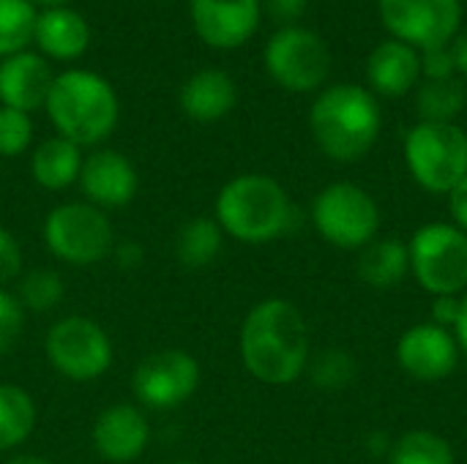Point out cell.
Returning <instances> with one entry per match:
<instances>
[{
	"mask_svg": "<svg viewBox=\"0 0 467 464\" xmlns=\"http://www.w3.org/2000/svg\"><path fill=\"white\" fill-rule=\"evenodd\" d=\"M238 350L246 372L265 386L296 383L312 358L309 325L287 298H265L249 309L241 325Z\"/></svg>",
	"mask_w": 467,
	"mask_h": 464,
	"instance_id": "6da1fadb",
	"label": "cell"
},
{
	"mask_svg": "<svg viewBox=\"0 0 467 464\" xmlns=\"http://www.w3.org/2000/svg\"><path fill=\"white\" fill-rule=\"evenodd\" d=\"M309 129L328 159L342 164L358 161L375 148L383 129L378 96L350 82L331 85L315 98L309 109Z\"/></svg>",
	"mask_w": 467,
	"mask_h": 464,
	"instance_id": "7a4b0ae2",
	"label": "cell"
},
{
	"mask_svg": "<svg viewBox=\"0 0 467 464\" xmlns=\"http://www.w3.org/2000/svg\"><path fill=\"white\" fill-rule=\"evenodd\" d=\"M47 115L57 131V137L79 145L99 148L118 126L120 101L109 79L88 68H66L55 74Z\"/></svg>",
	"mask_w": 467,
	"mask_h": 464,
	"instance_id": "3957f363",
	"label": "cell"
},
{
	"mask_svg": "<svg viewBox=\"0 0 467 464\" xmlns=\"http://www.w3.org/2000/svg\"><path fill=\"white\" fill-rule=\"evenodd\" d=\"M293 202L285 186L263 172H244L227 180L216 197L213 219L224 235L241 243H271L293 227Z\"/></svg>",
	"mask_w": 467,
	"mask_h": 464,
	"instance_id": "277c9868",
	"label": "cell"
},
{
	"mask_svg": "<svg viewBox=\"0 0 467 464\" xmlns=\"http://www.w3.org/2000/svg\"><path fill=\"white\" fill-rule=\"evenodd\" d=\"M41 235L49 254L74 268L104 263L118 243L107 211L90 202L55 205L44 219Z\"/></svg>",
	"mask_w": 467,
	"mask_h": 464,
	"instance_id": "5b68a950",
	"label": "cell"
},
{
	"mask_svg": "<svg viewBox=\"0 0 467 464\" xmlns=\"http://www.w3.org/2000/svg\"><path fill=\"white\" fill-rule=\"evenodd\" d=\"M413 180L430 194H449L467 175V134L457 123L419 120L405 137Z\"/></svg>",
	"mask_w": 467,
	"mask_h": 464,
	"instance_id": "8992f818",
	"label": "cell"
},
{
	"mask_svg": "<svg viewBox=\"0 0 467 464\" xmlns=\"http://www.w3.org/2000/svg\"><path fill=\"white\" fill-rule=\"evenodd\" d=\"M312 224L331 246L361 252L380 232V208L367 189L339 180L315 197Z\"/></svg>",
	"mask_w": 467,
	"mask_h": 464,
	"instance_id": "52a82bcc",
	"label": "cell"
},
{
	"mask_svg": "<svg viewBox=\"0 0 467 464\" xmlns=\"http://www.w3.org/2000/svg\"><path fill=\"white\" fill-rule=\"evenodd\" d=\"M49 366L71 383H93L104 377L115 361L109 334L90 317L68 314L52 323L44 339Z\"/></svg>",
	"mask_w": 467,
	"mask_h": 464,
	"instance_id": "ba28073f",
	"label": "cell"
},
{
	"mask_svg": "<svg viewBox=\"0 0 467 464\" xmlns=\"http://www.w3.org/2000/svg\"><path fill=\"white\" fill-rule=\"evenodd\" d=\"M410 273L432 295H462L467 290V235L446 222L416 230L408 243Z\"/></svg>",
	"mask_w": 467,
	"mask_h": 464,
	"instance_id": "9c48e42d",
	"label": "cell"
},
{
	"mask_svg": "<svg viewBox=\"0 0 467 464\" xmlns=\"http://www.w3.org/2000/svg\"><path fill=\"white\" fill-rule=\"evenodd\" d=\"M268 77L290 93H312L331 74V49L320 33L304 25L279 27L265 44Z\"/></svg>",
	"mask_w": 467,
	"mask_h": 464,
	"instance_id": "30bf717a",
	"label": "cell"
},
{
	"mask_svg": "<svg viewBox=\"0 0 467 464\" xmlns=\"http://www.w3.org/2000/svg\"><path fill=\"white\" fill-rule=\"evenodd\" d=\"M200 380V361L189 350L164 347L137 364L131 375V391L148 410H175L197 394Z\"/></svg>",
	"mask_w": 467,
	"mask_h": 464,
	"instance_id": "8fae6325",
	"label": "cell"
},
{
	"mask_svg": "<svg viewBox=\"0 0 467 464\" xmlns=\"http://www.w3.org/2000/svg\"><path fill=\"white\" fill-rule=\"evenodd\" d=\"M380 22L413 49H435L454 41L462 22L460 0H378Z\"/></svg>",
	"mask_w": 467,
	"mask_h": 464,
	"instance_id": "7c38bea8",
	"label": "cell"
},
{
	"mask_svg": "<svg viewBox=\"0 0 467 464\" xmlns=\"http://www.w3.org/2000/svg\"><path fill=\"white\" fill-rule=\"evenodd\" d=\"M397 364L419 383H441L451 377L460 364V342L449 328L419 323L400 336Z\"/></svg>",
	"mask_w": 467,
	"mask_h": 464,
	"instance_id": "4fadbf2b",
	"label": "cell"
},
{
	"mask_svg": "<svg viewBox=\"0 0 467 464\" xmlns=\"http://www.w3.org/2000/svg\"><path fill=\"white\" fill-rule=\"evenodd\" d=\"M192 27L213 49H238L260 27V0H189Z\"/></svg>",
	"mask_w": 467,
	"mask_h": 464,
	"instance_id": "5bb4252c",
	"label": "cell"
},
{
	"mask_svg": "<svg viewBox=\"0 0 467 464\" xmlns=\"http://www.w3.org/2000/svg\"><path fill=\"white\" fill-rule=\"evenodd\" d=\"M79 191L85 194V202L101 208V211H118L126 208L140 189L137 167L129 156H123L115 148H93L82 159Z\"/></svg>",
	"mask_w": 467,
	"mask_h": 464,
	"instance_id": "9a60e30c",
	"label": "cell"
},
{
	"mask_svg": "<svg viewBox=\"0 0 467 464\" xmlns=\"http://www.w3.org/2000/svg\"><path fill=\"white\" fill-rule=\"evenodd\" d=\"M150 443V421L142 407L120 402L96 416L93 449L109 464H129L140 459Z\"/></svg>",
	"mask_w": 467,
	"mask_h": 464,
	"instance_id": "2e32d148",
	"label": "cell"
},
{
	"mask_svg": "<svg viewBox=\"0 0 467 464\" xmlns=\"http://www.w3.org/2000/svg\"><path fill=\"white\" fill-rule=\"evenodd\" d=\"M55 71L49 60L38 52H16L0 60V104L22 112H36L47 107Z\"/></svg>",
	"mask_w": 467,
	"mask_h": 464,
	"instance_id": "e0dca14e",
	"label": "cell"
},
{
	"mask_svg": "<svg viewBox=\"0 0 467 464\" xmlns=\"http://www.w3.org/2000/svg\"><path fill=\"white\" fill-rule=\"evenodd\" d=\"M33 44L47 60L74 63L90 46V25L71 5H52L38 11L36 16Z\"/></svg>",
	"mask_w": 467,
	"mask_h": 464,
	"instance_id": "ac0fdd59",
	"label": "cell"
},
{
	"mask_svg": "<svg viewBox=\"0 0 467 464\" xmlns=\"http://www.w3.org/2000/svg\"><path fill=\"white\" fill-rule=\"evenodd\" d=\"M367 79L378 96H405L421 82V52L405 41L386 38L367 57Z\"/></svg>",
	"mask_w": 467,
	"mask_h": 464,
	"instance_id": "d6986e66",
	"label": "cell"
},
{
	"mask_svg": "<svg viewBox=\"0 0 467 464\" xmlns=\"http://www.w3.org/2000/svg\"><path fill=\"white\" fill-rule=\"evenodd\" d=\"M238 104V85L222 68H200L181 88V109L194 123H216Z\"/></svg>",
	"mask_w": 467,
	"mask_h": 464,
	"instance_id": "ffe728a7",
	"label": "cell"
},
{
	"mask_svg": "<svg viewBox=\"0 0 467 464\" xmlns=\"http://www.w3.org/2000/svg\"><path fill=\"white\" fill-rule=\"evenodd\" d=\"M82 148L63 139V137H47L36 145L30 156V175L33 180L47 191H63L79 180L82 170Z\"/></svg>",
	"mask_w": 467,
	"mask_h": 464,
	"instance_id": "44dd1931",
	"label": "cell"
},
{
	"mask_svg": "<svg viewBox=\"0 0 467 464\" xmlns=\"http://www.w3.org/2000/svg\"><path fill=\"white\" fill-rule=\"evenodd\" d=\"M410 273L408 243L397 235H378L358 254V279L375 290H391Z\"/></svg>",
	"mask_w": 467,
	"mask_h": 464,
	"instance_id": "7402d4cb",
	"label": "cell"
},
{
	"mask_svg": "<svg viewBox=\"0 0 467 464\" xmlns=\"http://www.w3.org/2000/svg\"><path fill=\"white\" fill-rule=\"evenodd\" d=\"M224 249V230L213 216L189 219L175 235V257L186 271H202Z\"/></svg>",
	"mask_w": 467,
	"mask_h": 464,
	"instance_id": "603a6c76",
	"label": "cell"
},
{
	"mask_svg": "<svg viewBox=\"0 0 467 464\" xmlns=\"http://www.w3.org/2000/svg\"><path fill=\"white\" fill-rule=\"evenodd\" d=\"M36 416V402L25 388L0 383V451L19 449L33 435Z\"/></svg>",
	"mask_w": 467,
	"mask_h": 464,
	"instance_id": "cb8c5ba5",
	"label": "cell"
},
{
	"mask_svg": "<svg viewBox=\"0 0 467 464\" xmlns=\"http://www.w3.org/2000/svg\"><path fill=\"white\" fill-rule=\"evenodd\" d=\"M416 88V112L424 123H454L465 109V85L457 77L421 79Z\"/></svg>",
	"mask_w": 467,
	"mask_h": 464,
	"instance_id": "d4e9b609",
	"label": "cell"
},
{
	"mask_svg": "<svg viewBox=\"0 0 467 464\" xmlns=\"http://www.w3.org/2000/svg\"><path fill=\"white\" fill-rule=\"evenodd\" d=\"M14 295L19 298L25 312L47 314V312L57 309L60 301L66 298V284H63L60 273L52 268H30V271H22V276L16 279Z\"/></svg>",
	"mask_w": 467,
	"mask_h": 464,
	"instance_id": "484cf974",
	"label": "cell"
},
{
	"mask_svg": "<svg viewBox=\"0 0 467 464\" xmlns=\"http://www.w3.org/2000/svg\"><path fill=\"white\" fill-rule=\"evenodd\" d=\"M389 464H457V457L449 440L438 432L413 429L391 446Z\"/></svg>",
	"mask_w": 467,
	"mask_h": 464,
	"instance_id": "4316f807",
	"label": "cell"
},
{
	"mask_svg": "<svg viewBox=\"0 0 467 464\" xmlns=\"http://www.w3.org/2000/svg\"><path fill=\"white\" fill-rule=\"evenodd\" d=\"M38 8L30 0H0V60L33 44Z\"/></svg>",
	"mask_w": 467,
	"mask_h": 464,
	"instance_id": "83f0119b",
	"label": "cell"
},
{
	"mask_svg": "<svg viewBox=\"0 0 467 464\" xmlns=\"http://www.w3.org/2000/svg\"><path fill=\"white\" fill-rule=\"evenodd\" d=\"M306 375H309L312 386H317L323 391H342L356 377V361L348 350L326 347L315 358H309Z\"/></svg>",
	"mask_w": 467,
	"mask_h": 464,
	"instance_id": "f1b7e54d",
	"label": "cell"
},
{
	"mask_svg": "<svg viewBox=\"0 0 467 464\" xmlns=\"http://www.w3.org/2000/svg\"><path fill=\"white\" fill-rule=\"evenodd\" d=\"M33 142V118L0 104V159L22 156Z\"/></svg>",
	"mask_w": 467,
	"mask_h": 464,
	"instance_id": "f546056e",
	"label": "cell"
},
{
	"mask_svg": "<svg viewBox=\"0 0 467 464\" xmlns=\"http://www.w3.org/2000/svg\"><path fill=\"white\" fill-rule=\"evenodd\" d=\"M25 334V309L19 298L0 287V358L11 356Z\"/></svg>",
	"mask_w": 467,
	"mask_h": 464,
	"instance_id": "4dcf8cb0",
	"label": "cell"
},
{
	"mask_svg": "<svg viewBox=\"0 0 467 464\" xmlns=\"http://www.w3.org/2000/svg\"><path fill=\"white\" fill-rule=\"evenodd\" d=\"M22 276V246L11 230L0 227V287Z\"/></svg>",
	"mask_w": 467,
	"mask_h": 464,
	"instance_id": "1f68e13d",
	"label": "cell"
},
{
	"mask_svg": "<svg viewBox=\"0 0 467 464\" xmlns=\"http://www.w3.org/2000/svg\"><path fill=\"white\" fill-rule=\"evenodd\" d=\"M454 74H457V66H454L451 44L421 52V77L424 79H451Z\"/></svg>",
	"mask_w": 467,
	"mask_h": 464,
	"instance_id": "d6a6232c",
	"label": "cell"
},
{
	"mask_svg": "<svg viewBox=\"0 0 467 464\" xmlns=\"http://www.w3.org/2000/svg\"><path fill=\"white\" fill-rule=\"evenodd\" d=\"M260 3L268 11V16L276 19L282 27L298 25V19L306 14V5H309V0H260Z\"/></svg>",
	"mask_w": 467,
	"mask_h": 464,
	"instance_id": "836d02e7",
	"label": "cell"
},
{
	"mask_svg": "<svg viewBox=\"0 0 467 464\" xmlns=\"http://www.w3.org/2000/svg\"><path fill=\"white\" fill-rule=\"evenodd\" d=\"M112 260H115V265H118L120 271H137V268L145 263V249H142L140 241L126 238V241H118V243H115Z\"/></svg>",
	"mask_w": 467,
	"mask_h": 464,
	"instance_id": "e575fe53",
	"label": "cell"
},
{
	"mask_svg": "<svg viewBox=\"0 0 467 464\" xmlns=\"http://www.w3.org/2000/svg\"><path fill=\"white\" fill-rule=\"evenodd\" d=\"M460 295H443V298H435V309H432V323L441 325V328H449L454 331L457 325V317H460Z\"/></svg>",
	"mask_w": 467,
	"mask_h": 464,
	"instance_id": "d590c367",
	"label": "cell"
},
{
	"mask_svg": "<svg viewBox=\"0 0 467 464\" xmlns=\"http://www.w3.org/2000/svg\"><path fill=\"white\" fill-rule=\"evenodd\" d=\"M449 211H451L454 227H460L467 235V175L449 191Z\"/></svg>",
	"mask_w": 467,
	"mask_h": 464,
	"instance_id": "8d00e7d4",
	"label": "cell"
},
{
	"mask_svg": "<svg viewBox=\"0 0 467 464\" xmlns=\"http://www.w3.org/2000/svg\"><path fill=\"white\" fill-rule=\"evenodd\" d=\"M451 55H454V66L457 74L467 77V30H460L451 41Z\"/></svg>",
	"mask_w": 467,
	"mask_h": 464,
	"instance_id": "74e56055",
	"label": "cell"
},
{
	"mask_svg": "<svg viewBox=\"0 0 467 464\" xmlns=\"http://www.w3.org/2000/svg\"><path fill=\"white\" fill-rule=\"evenodd\" d=\"M454 336H457L460 347L467 353V293L460 301V317H457V325H454Z\"/></svg>",
	"mask_w": 467,
	"mask_h": 464,
	"instance_id": "f35d334b",
	"label": "cell"
},
{
	"mask_svg": "<svg viewBox=\"0 0 467 464\" xmlns=\"http://www.w3.org/2000/svg\"><path fill=\"white\" fill-rule=\"evenodd\" d=\"M3 464H52L49 459H44V457H36V454H16V457H11L8 462Z\"/></svg>",
	"mask_w": 467,
	"mask_h": 464,
	"instance_id": "ab89813d",
	"label": "cell"
},
{
	"mask_svg": "<svg viewBox=\"0 0 467 464\" xmlns=\"http://www.w3.org/2000/svg\"><path fill=\"white\" fill-rule=\"evenodd\" d=\"M33 5H44V8H52V5H68L71 0H30Z\"/></svg>",
	"mask_w": 467,
	"mask_h": 464,
	"instance_id": "60d3db41",
	"label": "cell"
},
{
	"mask_svg": "<svg viewBox=\"0 0 467 464\" xmlns=\"http://www.w3.org/2000/svg\"><path fill=\"white\" fill-rule=\"evenodd\" d=\"M175 464H197V462H175Z\"/></svg>",
	"mask_w": 467,
	"mask_h": 464,
	"instance_id": "b9f144b4",
	"label": "cell"
}]
</instances>
